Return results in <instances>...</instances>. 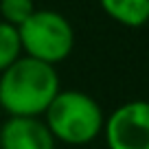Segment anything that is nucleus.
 Returning <instances> with one entry per match:
<instances>
[{
	"mask_svg": "<svg viewBox=\"0 0 149 149\" xmlns=\"http://www.w3.org/2000/svg\"><path fill=\"white\" fill-rule=\"evenodd\" d=\"M61 90L57 68L22 55L0 74V112L42 118Z\"/></svg>",
	"mask_w": 149,
	"mask_h": 149,
	"instance_id": "f257e3e1",
	"label": "nucleus"
},
{
	"mask_svg": "<svg viewBox=\"0 0 149 149\" xmlns=\"http://www.w3.org/2000/svg\"><path fill=\"white\" fill-rule=\"evenodd\" d=\"M42 118L55 143L70 147L94 143L105 125V114L99 101L81 90H59Z\"/></svg>",
	"mask_w": 149,
	"mask_h": 149,
	"instance_id": "f03ea898",
	"label": "nucleus"
},
{
	"mask_svg": "<svg viewBox=\"0 0 149 149\" xmlns=\"http://www.w3.org/2000/svg\"><path fill=\"white\" fill-rule=\"evenodd\" d=\"M18 33L24 55L51 66L68 59L74 48L72 24L51 9H35V13L18 26Z\"/></svg>",
	"mask_w": 149,
	"mask_h": 149,
	"instance_id": "7ed1b4c3",
	"label": "nucleus"
},
{
	"mask_svg": "<svg viewBox=\"0 0 149 149\" xmlns=\"http://www.w3.org/2000/svg\"><path fill=\"white\" fill-rule=\"evenodd\" d=\"M103 140L107 149H149V101H125L105 116Z\"/></svg>",
	"mask_w": 149,
	"mask_h": 149,
	"instance_id": "20e7f679",
	"label": "nucleus"
},
{
	"mask_svg": "<svg viewBox=\"0 0 149 149\" xmlns=\"http://www.w3.org/2000/svg\"><path fill=\"white\" fill-rule=\"evenodd\" d=\"M44 118L9 116L0 125V149H55Z\"/></svg>",
	"mask_w": 149,
	"mask_h": 149,
	"instance_id": "39448f33",
	"label": "nucleus"
},
{
	"mask_svg": "<svg viewBox=\"0 0 149 149\" xmlns=\"http://www.w3.org/2000/svg\"><path fill=\"white\" fill-rule=\"evenodd\" d=\"M99 5L123 26L138 29L149 22V0H99Z\"/></svg>",
	"mask_w": 149,
	"mask_h": 149,
	"instance_id": "423d86ee",
	"label": "nucleus"
},
{
	"mask_svg": "<svg viewBox=\"0 0 149 149\" xmlns=\"http://www.w3.org/2000/svg\"><path fill=\"white\" fill-rule=\"evenodd\" d=\"M20 57H22V44L18 29L0 20V74Z\"/></svg>",
	"mask_w": 149,
	"mask_h": 149,
	"instance_id": "0eeeda50",
	"label": "nucleus"
},
{
	"mask_svg": "<svg viewBox=\"0 0 149 149\" xmlns=\"http://www.w3.org/2000/svg\"><path fill=\"white\" fill-rule=\"evenodd\" d=\"M35 13V5L33 0H0V15L2 22L11 24V26H22L31 15Z\"/></svg>",
	"mask_w": 149,
	"mask_h": 149,
	"instance_id": "6e6552de",
	"label": "nucleus"
}]
</instances>
